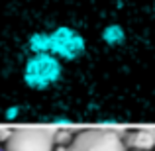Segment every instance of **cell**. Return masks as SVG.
<instances>
[{"label": "cell", "instance_id": "obj_1", "mask_svg": "<svg viewBox=\"0 0 155 151\" xmlns=\"http://www.w3.org/2000/svg\"><path fill=\"white\" fill-rule=\"evenodd\" d=\"M63 77V65L51 53H34L26 59L22 79L31 90H47Z\"/></svg>", "mask_w": 155, "mask_h": 151}, {"label": "cell", "instance_id": "obj_2", "mask_svg": "<svg viewBox=\"0 0 155 151\" xmlns=\"http://www.w3.org/2000/svg\"><path fill=\"white\" fill-rule=\"evenodd\" d=\"M47 53L59 61H77L87 53V39L71 26H57L47 31Z\"/></svg>", "mask_w": 155, "mask_h": 151}, {"label": "cell", "instance_id": "obj_3", "mask_svg": "<svg viewBox=\"0 0 155 151\" xmlns=\"http://www.w3.org/2000/svg\"><path fill=\"white\" fill-rule=\"evenodd\" d=\"M69 151H128L124 132L118 130H84L73 137Z\"/></svg>", "mask_w": 155, "mask_h": 151}, {"label": "cell", "instance_id": "obj_4", "mask_svg": "<svg viewBox=\"0 0 155 151\" xmlns=\"http://www.w3.org/2000/svg\"><path fill=\"white\" fill-rule=\"evenodd\" d=\"M55 132L49 128H18L6 141V151H53Z\"/></svg>", "mask_w": 155, "mask_h": 151}, {"label": "cell", "instance_id": "obj_5", "mask_svg": "<svg viewBox=\"0 0 155 151\" xmlns=\"http://www.w3.org/2000/svg\"><path fill=\"white\" fill-rule=\"evenodd\" d=\"M126 149H137V151H151L155 147V128H141L136 132L124 133Z\"/></svg>", "mask_w": 155, "mask_h": 151}, {"label": "cell", "instance_id": "obj_6", "mask_svg": "<svg viewBox=\"0 0 155 151\" xmlns=\"http://www.w3.org/2000/svg\"><path fill=\"white\" fill-rule=\"evenodd\" d=\"M100 39L108 47H120L126 43V30L120 24H108L100 34Z\"/></svg>", "mask_w": 155, "mask_h": 151}, {"label": "cell", "instance_id": "obj_7", "mask_svg": "<svg viewBox=\"0 0 155 151\" xmlns=\"http://www.w3.org/2000/svg\"><path fill=\"white\" fill-rule=\"evenodd\" d=\"M28 49L34 53H47V31H35L28 38Z\"/></svg>", "mask_w": 155, "mask_h": 151}, {"label": "cell", "instance_id": "obj_8", "mask_svg": "<svg viewBox=\"0 0 155 151\" xmlns=\"http://www.w3.org/2000/svg\"><path fill=\"white\" fill-rule=\"evenodd\" d=\"M73 133L69 130H57L55 132V145H71Z\"/></svg>", "mask_w": 155, "mask_h": 151}, {"label": "cell", "instance_id": "obj_9", "mask_svg": "<svg viewBox=\"0 0 155 151\" xmlns=\"http://www.w3.org/2000/svg\"><path fill=\"white\" fill-rule=\"evenodd\" d=\"M73 122L69 120V118H55V120H51V126H59V128H67V126H71Z\"/></svg>", "mask_w": 155, "mask_h": 151}, {"label": "cell", "instance_id": "obj_10", "mask_svg": "<svg viewBox=\"0 0 155 151\" xmlns=\"http://www.w3.org/2000/svg\"><path fill=\"white\" fill-rule=\"evenodd\" d=\"M18 114H20V106H10V108H6V120H14Z\"/></svg>", "mask_w": 155, "mask_h": 151}, {"label": "cell", "instance_id": "obj_11", "mask_svg": "<svg viewBox=\"0 0 155 151\" xmlns=\"http://www.w3.org/2000/svg\"><path fill=\"white\" fill-rule=\"evenodd\" d=\"M12 132L14 130H8V128H0V141H8L12 137Z\"/></svg>", "mask_w": 155, "mask_h": 151}, {"label": "cell", "instance_id": "obj_12", "mask_svg": "<svg viewBox=\"0 0 155 151\" xmlns=\"http://www.w3.org/2000/svg\"><path fill=\"white\" fill-rule=\"evenodd\" d=\"M100 126H106V128H112V126H118L116 120H102L100 122Z\"/></svg>", "mask_w": 155, "mask_h": 151}, {"label": "cell", "instance_id": "obj_13", "mask_svg": "<svg viewBox=\"0 0 155 151\" xmlns=\"http://www.w3.org/2000/svg\"><path fill=\"white\" fill-rule=\"evenodd\" d=\"M153 8H155V0H153Z\"/></svg>", "mask_w": 155, "mask_h": 151}, {"label": "cell", "instance_id": "obj_14", "mask_svg": "<svg viewBox=\"0 0 155 151\" xmlns=\"http://www.w3.org/2000/svg\"><path fill=\"white\" fill-rule=\"evenodd\" d=\"M132 151H137V149H132Z\"/></svg>", "mask_w": 155, "mask_h": 151}, {"label": "cell", "instance_id": "obj_15", "mask_svg": "<svg viewBox=\"0 0 155 151\" xmlns=\"http://www.w3.org/2000/svg\"><path fill=\"white\" fill-rule=\"evenodd\" d=\"M0 151H2V149H0Z\"/></svg>", "mask_w": 155, "mask_h": 151}]
</instances>
